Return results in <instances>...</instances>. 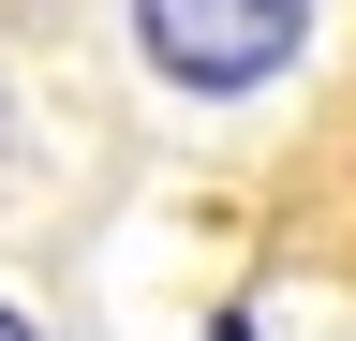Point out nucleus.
<instances>
[{
  "instance_id": "2",
  "label": "nucleus",
  "mask_w": 356,
  "mask_h": 341,
  "mask_svg": "<svg viewBox=\"0 0 356 341\" xmlns=\"http://www.w3.org/2000/svg\"><path fill=\"white\" fill-rule=\"evenodd\" d=\"M0 341H30V326H15V312H0Z\"/></svg>"
},
{
  "instance_id": "1",
  "label": "nucleus",
  "mask_w": 356,
  "mask_h": 341,
  "mask_svg": "<svg viewBox=\"0 0 356 341\" xmlns=\"http://www.w3.org/2000/svg\"><path fill=\"white\" fill-rule=\"evenodd\" d=\"M297 30H312V0H134V45L178 90H267L297 60Z\"/></svg>"
}]
</instances>
